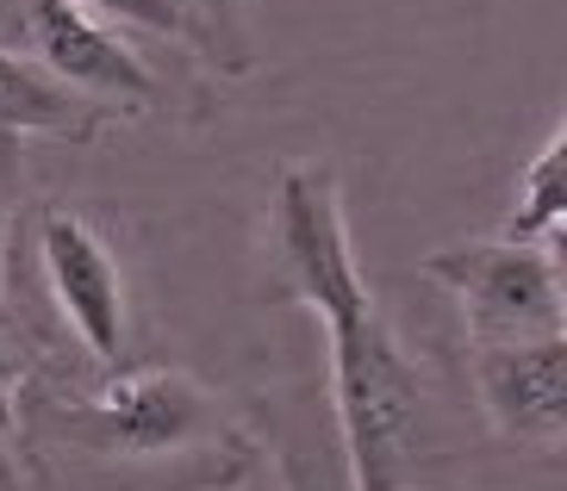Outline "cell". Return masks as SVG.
<instances>
[{
	"mask_svg": "<svg viewBox=\"0 0 567 491\" xmlns=\"http://www.w3.org/2000/svg\"><path fill=\"white\" fill-rule=\"evenodd\" d=\"M19 491H231L256 436L187 367L125 361L87 374L38 355L13 429Z\"/></svg>",
	"mask_w": 567,
	"mask_h": 491,
	"instance_id": "6da1fadb",
	"label": "cell"
},
{
	"mask_svg": "<svg viewBox=\"0 0 567 491\" xmlns=\"http://www.w3.org/2000/svg\"><path fill=\"white\" fill-rule=\"evenodd\" d=\"M331 336V417L350 491H417L455 460V410L381 305L324 330Z\"/></svg>",
	"mask_w": 567,
	"mask_h": 491,
	"instance_id": "7a4b0ae2",
	"label": "cell"
},
{
	"mask_svg": "<svg viewBox=\"0 0 567 491\" xmlns=\"http://www.w3.org/2000/svg\"><path fill=\"white\" fill-rule=\"evenodd\" d=\"M262 299L268 305H306L324 330L350 324L374 305V286L355 268L337 168L318 156H293L275 168L262 218Z\"/></svg>",
	"mask_w": 567,
	"mask_h": 491,
	"instance_id": "3957f363",
	"label": "cell"
},
{
	"mask_svg": "<svg viewBox=\"0 0 567 491\" xmlns=\"http://www.w3.org/2000/svg\"><path fill=\"white\" fill-rule=\"evenodd\" d=\"M0 44L25 50L38 69H51L63 87L94 100L118 125L144 113H175V82L144 56L125 32L101 25L75 0H0Z\"/></svg>",
	"mask_w": 567,
	"mask_h": 491,
	"instance_id": "277c9868",
	"label": "cell"
},
{
	"mask_svg": "<svg viewBox=\"0 0 567 491\" xmlns=\"http://www.w3.org/2000/svg\"><path fill=\"white\" fill-rule=\"evenodd\" d=\"M462 305L467 343H536L567 336V286H561V249L549 243H443L417 268Z\"/></svg>",
	"mask_w": 567,
	"mask_h": 491,
	"instance_id": "5b68a950",
	"label": "cell"
},
{
	"mask_svg": "<svg viewBox=\"0 0 567 491\" xmlns=\"http://www.w3.org/2000/svg\"><path fill=\"white\" fill-rule=\"evenodd\" d=\"M32 255L63 343H75L87 374H113L132 361V286L106 230L75 206H38Z\"/></svg>",
	"mask_w": 567,
	"mask_h": 491,
	"instance_id": "8992f818",
	"label": "cell"
},
{
	"mask_svg": "<svg viewBox=\"0 0 567 491\" xmlns=\"http://www.w3.org/2000/svg\"><path fill=\"white\" fill-rule=\"evenodd\" d=\"M467 393L499 442L561 455L567 442V336L467 343Z\"/></svg>",
	"mask_w": 567,
	"mask_h": 491,
	"instance_id": "52a82bcc",
	"label": "cell"
},
{
	"mask_svg": "<svg viewBox=\"0 0 567 491\" xmlns=\"http://www.w3.org/2000/svg\"><path fill=\"white\" fill-rule=\"evenodd\" d=\"M118 118L101 113L94 100L63 87L51 69H38L25 50L0 44V149L19 137H51V144H101Z\"/></svg>",
	"mask_w": 567,
	"mask_h": 491,
	"instance_id": "ba28073f",
	"label": "cell"
},
{
	"mask_svg": "<svg viewBox=\"0 0 567 491\" xmlns=\"http://www.w3.org/2000/svg\"><path fill=\"white\" fill-rule=\"evenodd\" d=\"M561 224H567V125L555 118L549 137L536 144V156L517 168L512 212H505L499 237H512V243H549V249H561Z\"/></svg>",
	"mask_w": 567,
	"mask_h": 491,
	"instance_id": "9c48e42d",
	"label": "cell"
},
{
	"mask_svg": "<svg viewBox=\"0 0 567 491\" xmlns=\"http://www.w3.org/2000/svg\"><path fill=\"white\" fill-rule=\"evenodd\" d=\"M268 455H275L281 491H350L337 442H318L300 417H275L268 424Z\"/></svg>",
	"mask_w": 567,
	"mask_h": 491,
	"instance_id": "30bf717a",
	"label": "cell"
},
{
	"mask_svg": "<svg viewBox=\"0 0 567 491\" xmlns=\"http://www.w3.org/2000/svg\"><path fill=\"white\" fill-rule=\"evenodd\" d=\"M38 367V343L32 330L19 324V312L0 299V491H19V467H13V429H19V393Z\"/></svg>",
	"mask_w": 567,
	"mask_h": 491,
	"instance_id": "8fae6325",
	"label": "cell"
},
{
	"mask_svg": "<svg viewBox=\"0 0 567 491\" xmlns=\"http://www.w3.org/2000/svg\"><path fill=\"white\" fill-rule=\"evenodd\" d=\"M75 7H82V13H94L101 25H113V32L137 25V32L182 44V56H194V63H213L206 32H200V19L187 13V0H75Z\"/></svg>",
	"mask_w": 567,
	"mask_h": 491,
	"instance_id": "7c38bea8",
	"label": "cell"
},
{
	"mask_svg": "<svg viewBox=\"0 0 567 491\" xmlns=\"http://www.w3.org/2000/svg\"><path fill=\"white\" fill-rule=\"evenodd\" d=\"M187 13L200 19L218 75H250L256 56H250V32H244V7L237 0H187Z\"/></svg>",
	"mask_w": 567,
	"mask_h": 491,
	"instance_id": "4fadbf2b",
	"label": "cell"
},
{
	"mask_svg": "<svg viewBox=\"0 0 567 491\" xmlns=\"http://www.w3.org/2000/svg\"><path fill=\"white\" fill-rule=\"evenodd\" d=\"M7 237H13V224H7V168H0V299H7V286H13V249H7Z\"/></svg>",
	"mask_w": 567,
	"mask_h": 491,
	"instance_id": "5bb4252c",
	"label": "cell"
}]
</instances>
